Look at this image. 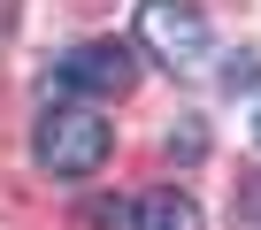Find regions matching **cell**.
<instances>
[{"label": "cell", "mask_w": 261, "mask_h": 230, "mask_svg": "<svg viewBox=\"0 0 261 230\" xmlns=\"http://www.w3.org/2000/svg\"><path fill=\"white\" fill-rule=\"evenodd\" d=\"M108 146H115V131H108V115H92L85 100H54L46 115H39V131H31V161L46 169V177H92L100 161H108Z\"/></svg>", "instance_id": "1"}, {"label": "cell", "mask_w": 261, "mask_h": 230, "mask_svg": "<svg viewBox=\"0 0 261 230\" xmlns=\"http://www.w3.org/2000/svg\"><path fill=\"white\" fill-rule=\"evenodd\" d=\"M139 46L162 54L177 77H192L215 54V23L192 8V0H139Z\"/></svg>", "instance_id": "2"}, {"label": "cell", "mask_w": 261, "mask_h": 230, "mask_svg": "<svg viewBox=\"0 0 261 230\" xmlns=\"http://www.w3.org/2000/svg\"><path fill=\"white\" fill-rule=\"evenodd\" d=\"M130 84H139V62H130V46H115V39L69 46L54 62V92L62 100H123Z\"/></svg>", "instance_id": "3"}, {"label": "cell", "mask_w": 261, "mask_h": 230, "mask_svg": "<svg viewBox=\"0 0 261 230\" xmlns=\"http://www.w3.org/2000/svg\"><path fill=\"white\" fill-rule=\"evenodd\" d=\"M130 230H200V199L177 192V184H162V192H146L139 207H130Z\"/></svg>", "instance_id": "4"}, {"label": "cell", "mask_w": 261, "mask_h": 230, "mask_svg": "<svg viewBox=\"0 0 261 230\" xmlns=\"http://www.w3.org/2000/svg\"><path fill=\"white\" fill-rule=\"evenodd\" d=\"M85 222H92V230H123V222H130V207H123V199H92V207H85Z\"/></svg>", "instance_id": "5"}, {"label": "cell", "mask_w": 261, "mask_h": 230, "mask_svg": "<svg viewBox=\"0 0 261 230\" xmlns=\"http://www.w3.org/2000/svg\"><path fill=\"white\" fill-rule=\"evenodd\" d=\"M253 77H261V62H253V54H238V62H223V84H230V92H238V84H253Z\"/></svg>", "instance_id": "6"}, {"label": "cell", "mask_w": 261, "mask_h": 230, "mask_svg": "<svg viewBox=\"0 0 261 230\" xmlns=\"http://www.w3.org/2000/svg\"><path fill=\"white\" fill-rule=\"evenodd\" d=\"M253 138H261V115H253Z\"/></svg>", "instance_id": "7"}]
</instances>
